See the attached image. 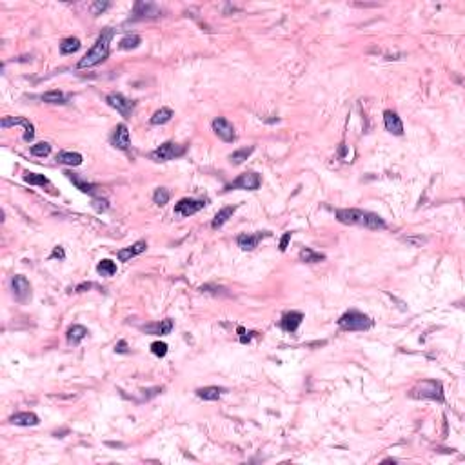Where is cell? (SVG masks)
<instances>
[{"instance_id":"cell-1","label":"cell","mask_w":465,"mask_h":465,"mask_svg":"<svg viewBox=\"0 0 465 465\" xmlns=\"http://www.w3.org/2000/svg\"><path fill=\"white\" fill-rule=\"evenodd\" d=\"M337 218L338 222L347 224V226H360L371 231L387 229V224L382 216L371 211H364V209H338Z\"/></svg>"},{"instance_id":"cell-2","label":"cell","mask_w":465,"mask_h":465,"mask_svg":"<svg viewBox=\"0 0 465 465\" xmlns=\"http://www.w3.org/2000/svg\"><path fill=\"white\" fill-rule=\"evenodd\" d=\"M113 35H115V31L111 28L104 29V31L98 35L95 46L86 53V57L79 60L77 67H79V69H86V67H93V66H98L100 62H104V60L109 57L111 39H113Z\"/></svg>"},{"instance_id":"cell-3","label":"cell","mask_w":465,"mask_h":465,"mask_svg":"<svg viewBox=\"0 0 465 465\" xmlns=\"http://www.w3.org/2000/svg\"><path fill=\"white\" fill-rule=\"evenodd\" d=\"M413 398H427V400H436V402H443L445 400V393H443L442 382L438 380H423L418 385L411 391Z\"/></svg>"},{"instance_id":"cell-4","label":"cell","mask_w":465,"mask_h":465,"mask_svg":"<svg viewBox=\"0 0 465 465\" xmlns=\"http://www.w3.org/2000/svg\"><path fill=\"white\" fill-rule=\"evenodd\" d=\"M338 325L344 331H367V329L373 327V320L367 314L351 309V311L342 314L340 320H338Z\"/></svg>"},{"instance_id":"cell-5","label":"cell","mask_w":465,"mask_h":465,"mask_svg":"<svg viewBox=\"0 0 465 465\" xmlns=\"http://www.w3.org/2000/svg\"><path fill=\"white\" fill-rule=\"evenodd\" d=\"M184 153H185V145H178L175 142H165L158 149H155L149 157L155 162H168V160H173V158L182 157Z\"/></svg>"},{"instance_id":"cell-6","label":"cell","mask_w":465,"mask_h":465,"mask_svg":"<svg viewBox=\"0 0 465 465\" xmlns=\"http://www.w3.org/2000/svg\"><path fill=\"white\" fill-rule=\"evenodd\" d=\"M262 185V176L254 171L244 173L240 175L236 180H233L229 185H226V191H231V189H247V191H256L258 188Z\"/></svg>"},{"instance_id":"cell-7","label":"cell","mask_w":465,"mask_h":465,"mask_svg":"<svg viewBox=\"0 0 465 465\" xmlns=\"http://www.w3.org/2000/svg\"><path fill=\"white\" fill-rule=\"evenodd\" d=\"M106 102L113 107V109H117L124 118H131V115H133V111H135V102L125 98L124 95H120V93H109L106 97Z\"/></svg>"},{"instance_id":"cell-8","label":"cell","mask_w":465,"mask_h":465,"mask_svg":"<svg viewBox=\"0 0 465 465\" xmlns=\"http://www.w3.org/2000/svg\"><path fill=\"white\" fill-rule=\"evenodd\" d=\"M206 208V200H198V198H182L178 203L175 206V215L176 216H191L196 215L198 211Z\"/></svg>"},{"instance_id":"cell-9","label":"cell","mask_w":465,"mask_h":465,"mask_svg":"<svg viewBox=\"0 0 465 465\" xmlns=\"http://www.w3.org/2000/svg\"><path fill=\"white\" fill-rule=\"evenodd\" d=\"M213 131H215V135L220 138V140L224 142H233L236 138V133H235V125L231 124L227 118L224 117H218L213 120Z\"/></svg>"},{"instance_id":"cell-10","label":"cell","mask_w":465,"mask_h":465,"mask_svg":"<svg viewBox=\"0 0 465 465\" xmlns=\"http://www.w3.org/2000/svg\"><path fill=\"white\" fill-rule=\"evenodd\" d=\"M11 291L13 296L18 302H26L28 298H31V284L22 274H16V276L11 278Z\"/></svg>"},{"instance_id":"cell-11","label":"cell","mask_w":465,"mask_h":465,"mask_svg":"<svg viewBox=\"0 0 465 465\" xmlns=\"http://www.w3.org/2000/svg\"><path fill=\"white\" fill-rule=\"evenodd\" d=\"M0 125L4 129L11 127V125H22V127L26 129V131H24V142H31L33 138H35V127H33V124L28 120V118H24V117H6V118H2Z\"/></svg>"},{"instance_id":"cell-12","label":"cell","mask_w":465,"mask_h":465,"mask_svg":"<svg viewBox=\"0 0 465 465\" xmlns=\"http://www.w3.org/2000/svg\"><path fill=\"white\" fill-rule=\"evenodd\" d=\"M111 144L117 149H122V151H127L131 147V135H129V129L125 124H118L117 127L113 129L111 133Z\"/></svg>"},{"instance_id":"cell-13","label":"cell","mask_w":465,"mask_h":465,"mask_svg":"<svg viewBox=\"0 0 465 465\" xmlns=\"http://www.w3.org/2000/svg\"><path fill=\"white\" fill-rule=\"evenodd\" d=\"M266 236H271L269 231H258V233H254V235H249V233H242V235L236 238V242H238V247L244 251H253L254 247L258 246V242L262 238H266Z\"/></svg>"},{"instance_id":"cell-14","label":"cell","mask_w":465,"mask_h":465,"mask_svg":"<svg viewBox=\"0 0 465 465\" xmlns=\"http://www.w3.org/2000/svg\"><path fill=\"white\" fill-rule=\"evenodd\" d=\"M383 124H385V129L389 133L396 135V137H402L403 135V122L398 117V113H395V111L387 109L383 113Z\"/></svg>"},{"instance_id":"cell-15","label":"cell","mask_w":465,"mask_h":465,"mask_svg":"<svg viewBox=\"0 0 465 465\" xmlns=\"http://www.w3.org/2000/svg\"><path fill=\"white\" fill-rule=\"evenodd\" d=\"M145 249H147V242L145 240H138V242H135L133 246H129V247H124V249H120L117 253L118 260L120 262H129L131 258L138 256V254L145 253Z\"/></svg>"},{"instance_id":"cell-16","label":"cell","mask_w":465,"mask_h":465,"mask_svg":"<svg viewBox=\"0 0 465 465\" xmlns=\"http://www.w3.org/2000/svg\"><path fill=\"white\" fill-rule=\"evenodd\" d=\"M302 320H304V314H302L300 311H289V313H286L282 317L280 327L286 332H294L298 327H300Z\"/></svg>"},{"instance_id":"cell-17","label":"cell","mask_w":465,"mask_h":465,"mask_svg":"<svg viewBox=\"0 0 465 465\" xmlns=\"http://www.w3.org/2000/svg\"><path fill=\"white\" fill-rule=\"evenodd\" d=\"M9 422H11L13 425H20V427H35L40 423V418L35 415V413H31V411H26V413H16V415H13L11 418H9Z\"/></svg>"},{"instance_id":"cell-18","label":"cell","mask_w":465,"mask_h":465,"mask_svg":"<svg viewBox=\"0 0 465 465\" xmlns=\"http://www.w3.org/2000/svg\"><path fill=\"white\" fill-rule=\"evenodd\" d=\"M135 15L137 16H147V18H157V16L162 15V9L158 8L157 4H151V2H137L135 4Z\"/></svg>"},{"instance_id":"cell-19","label":"cell","mask_w":465,"mask_h":465,"mask_svg":"<svg viewBox=\"0 0 465 465\" xmlns=\"http://www.w3.org/2000/svg\"><path fill=\"white\" fill-rule=\"evenodd\" d=\"M87 334H89V331H87L84 325H79V324L71 325V327L67 329V332H66L67 344H69V345H79L80 342H82L84 338L87 337Z\"/></svg>"},{"instance_id":"cell-20","label":"cell","mask_w":465,"mask_h":465,"mask_svg":"<svg viewBox=\"0 0 465 465\" xmlns=\"http://www.w3.org/2000/svg\"><path fill=\"white\" fill-rule=\"evenodd\" d=\"M82 155L80 153H75V151H60L57 155V162L62 165H71V168H77V165L82 164Z\"/></svg>"},{"instance_id":"cell-21","label":"cell","mask_w":465,"mask_h":465,"mask_svg":"<svg viewBox=\"0 0 465 465\" xmlns=\"http://www.w3.org/2000/svg\"><path fill=\"white\" fill-rule=\"evenodd\" d=\"M235 213H236V206H229V208L220 209V211L215 215V218H213L211 227H213V229H220V227H222L224 224L227 222V220L233 218V215H235Z\"/></svg>"},{"instance_id":"cell-22","label":"cell","mask_w":465,"mask_h":465,"mask_svg":"<svg viewBox=\"0 0 465 465\" xmlns=\"http://www.w3.org/2000/svg\"><path fill=\"white\" fill-rule=\"evenodd\" d=\"M222 393H224L222 387L209 385V387H202V389H198V391H196V396L202 398V400H208V402H216V400H220Z\"/></svg>"},{"instance_id":"cell-23","label":"cell","mask_w":465,"mask_h":465,"mask_svg":"<svg viewBox=\"0 0 465 465\" xmlns=\"http://www.w3.org/2000/svg\"><path fill=\"white\" fill-rule=\"evenodd\" d=\"M173 320L171 318H165V320H162L160 324H155V325H147V327H144L145 332H153V334H160V337H165V334H169V332L173 331Z\"/></svg>"},{"instance_id":"cell-24","label":"cell","mask_w":465,"mask_h":465,"mask_svg":"<svg viewBox=\"0 0 465 465\" xmlns=\"http://www.w3.org/2000/svg\"><path fill=\"white\" fill-rule=\"evenodd\" d=\"M298 258H300V262H304V264H317V262L325 260V254L318 253V251L311 249V247H304V249L300 251V254H298Z\"/></svg>"},{"instance_id":"cell-25","label":"cell","mask_w":465,"mask_h":465,"mask_svg":"<svg viewBox=\"0 0 465 465\" xmlns=\"http://www.w3.org/2000/svg\"><path fill=\"white\" fill-rule=\"evenodd\" d=\"M173 117H175L173 109H169V107H160L158 111L153 113V117H151V120L149 122H151L153 125H164V124H168Z\"/></svg>"},{"instance_id":"cell-26","label":"cell","mask_w":465,"mask_h":465,"mask_svg":"<svg viewBox=\"0 0 465 465\" xmlns=\"http://www.w3.org/2000/svg\"><path fill=\"white\" fill-rule=\"evenodd\" d=\"M80 40L77 39V36H67V39H64L62 42H60V53L62 55H71V53H77V51L80 49Z\"/></svg>"},{"instance_id":"cell-27","label":"cell","mask_w":465,"mask_h":465,"mask_svg":"<svg viewBox=\"0 0 465 465\" xmlns=\"http://www.w3.org/2000/svg\"><path fill=\"white\" fill-rule=\"evenodd\" d=\"M253 151H254V147H253V145H251V147L238 149V151L231 153V155H229V162H231V164H233V165H240V164H244V162H246L247 158H249L251 155H253Z\"/></svg>"},{"instance_id":"cell-28","label":"cell","mask_w":465,"mask_h":465,"mask_svg":"<svg viewBox=\"0 0 465 465\" xmlns=\"http://www.w3.org/2000/svg\"><path fill=\"white\" fill-rule=\"evenodd\" d=\"M64 175H66L67 178H69L71 182H73V184L77 185V189H80L82 193H89V195H91V193H95V185H93V184H89L87 180H82L80 176L73 175V173H69V171H66Z\"/></svg>"},{"instance_id":"cell-29","label":"cell","mask_w":465,"mask_h":465,"mask_svg":"<svg viewBox=\"0 0 465 465\" xmlns=\"http://www.w3.org/2000/svg\"><path fill=\"white\" fill-rule=\"evenodd\" d=\"M42 100L47 102V104H66V95L59 89L47 91V93L42 95Z\"/></svg>"},{"instance_id":"cell-30","label":"cell","mask_w":465,"mask_h":465,"mask_svg":"<svg viewBox=\"0 0 465 465\" xmlns=\"http://www.w3.org/2000/svg\"><path fill=\"white\" fill-rule=\"evenodd\" d=\"M97 271H98V274H102V276H113V274L117 273V264L106 258V260L98 262Z\"/></svg>"},{"instance_id":"cell-31","label":"cell","mask_w":465,"mask_h":465,"mask_svg":"<svg viewBox=\"0 0 465 465\" xmlns=\"http://www.w3.org/2000/svg\"><path fill=\"white\" fill-rule=\"evenodd\" d=\"M24 182L29 185H46L49 180H47V176L39 175V173H26L24 175Z\"/></svg>"},{"instance_id":"cell-32","label":"cell","mask_w":465,"mask_h":465,"mask_svg":"<svg viewBox=\"0 0 465 465\" xmlns=\"http://www.w3.org/2000/svg\"><path fill=\"white\" fill-rule=\"evenodd\" d=\"M169 198H171V193L165 188H158L153 193V202L157 203V206H165L169 202Z\"/></svg>"},{"instance_id":"cell-33","label":"cell","mask_w":465,"mask_h":465,"mask_svg":"<svg viewBox=\"0 0 465 465\" xmlns=\"http://www.w3.org/2000/svg\"><path fill=\"white\" fill-rule=\"evenodd\" d=\"M142 44V39L138 35H127L120 40V49H135Z\"/></svg>"},{"instance_id":"cell-34","label":"cell","mask_w":465,"mask_h":465,"mask_svg":"<svg viewBox=\"0 0 465 465\" xmlns=\"http://www.w3.org/2000/svg\"><path fill=\"white\" fill-rule=\"evenodd\" d=\"M49 153H51L49 142H39V144L31 145V155L33 157H47Z\"/></svg>"},{"instance_id":"cell-35","label":"cell","mask_w":465,"mask_h":465,"mask_svg":"<svg viewBox=\"0 0 465 465\" xmlns=\"http://www.w3.org/2000/svg\"><path fill=\"white\" fill-rule=\"evenodd\" d=\"M168 344H165V342H153L151 344V352L155 356H158V358H164L165 355H168Z\"/></svg>"},{"instance_id":"cell-36","label":"cell","mask_w":465,"mask_h":465,"mask_svg":"<svg viewBox=\"0 0 465 465\" xmlns=\"http://www.w3.org/2000/svg\"><path fill=\"white\" fill-rule=\"evenodd\" d=\"M91 206H93V209L97 213H106L107 209H109V202H107L106 198H93Z\"/></svg>"},{"instance_id":"cell-37","label":"cell","mask_w":465,"mask_h":465,"mask_svg":"<svg viewBox=\"0 0 465 465\" xmlns=\"http://www.w3.org/2000/svg\"><path fill=\"white\" fill-rule=\"evenodd\" d=\"M107 8H109V2H93V6H91L93 15H100V13H104Z\"/></svg>"},{"instance_id":"cell-38","label":"cell","mask_w":465,"mask_h":465,"mask_svg":"<svg viewBox=\"0 0 465 465\" xmlns=\"http://www.w3.org/2000/svg\"><path fill=\"white\" fill-rule=\"evenodd\" d=\"M291 238H293V233H291V231H287V233H284V236H282V240H280V251L282 253H284V251L287 249V246H289V242H291Z\"/></svg>"},{"instance_id":"cell-39","label":"cell","mask_w":465,"mask_h":465,"mask_svg":"<svg viewBox=\"0 0 465 465\" xmlns=\"http://www.w3.org/2000/svg\"><path fill=\"white\" fill-rule=\"evenodd\" d=\"M51 260H64L66 258V251H64L62 246H57L55 249H53V253H51Z\"/></svg>"},{"instance_id":"cell-40","label":"cell","mask_w":465,"mask_h":465,"mask_svg":"<svg viewBox=\"0 0 465 465\" xmlns=\"http://www.w3.org/2000/svg\"><path fill=\"white\" fill-rule=\"evenodd\" d=\"M238 334H240V342H242V344H249L254 332L253 331H247L246 332V329H244V327H238Z\"/></svg>"},{"instance_id":"cell-41","label":"cell","mask_w":465,"mask_h":465,"mask_svg":"<svg viewBox=\"0 0 465 465\" xmlns=\"http://www.w3.org/2000/svg\"><path fill=\"white\" fill-rule=\"evenodd\" d=\"M115 351H117V352H122V355H124V352H129L127 342H125V340H120L117 345H115Z\"/></svg>"},{"instance_id":"cell-42","label":"cell","mask_w":465,"mask_h":465,"mask_svg":"<svg viewBox=\"0 0 465 465\" xmlns=\"http://www.w3.org/2000/svg\"><path fill=\"white\" fill-rule=\"evenodd\" d=\"M91 289V284L89 282H84V284H80V286H77V293H84V291H89Z\"/></svg>"}]
</instances>
